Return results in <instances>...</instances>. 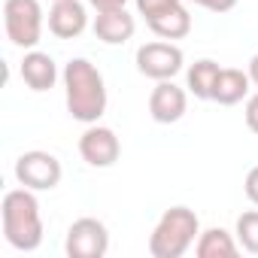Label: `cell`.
I'll list each match as a JSON object with an SVG mask.
<instances>
[{"label":"cell","mask_w":258,"mask_h":258,"mask_svg":"<svg viewBox=\"0 0 258 258\" xmlns=\"http://www.w3.org/2000/svg\"><path fill=\"white\" fill-rule=\"evenodd\" d=\"M64 97H67V112L82 121L94 124L106 112V82L100 70L88 58H70L64 64Z\"/></svg>","instance_id":"1"},{"label":"cell","mask_w":258,"mask_h":258,"mask_svg":"<svg viewBox=\"0 0 258 258\" xmlns=\"http://www.w3.org/2000/svg\"><path fill=\"white\" fill-rule=\"evenodd\" d=\"M0 219H4V237L19 252H34L43 243V213L40 201L31 188H13L4 195L0 204Z\"/></svg>","instance_id":"2"},{"label":"cell","mask_w":258,"mask_h":258,"mask_svg":"<svg viewBox=\"0 0 258 258\" xmlns=\"http://www.w3.org/2000/svg\"><path fill=\"white\" fill-rule=\"evenodd\" d=\"M201 237L198 213L188 207H170L158 219L149 234V255L152 258H182Z\"/></svg>","instance_id":"3"},{"label":"cell","mask_w":258,"mask_h":258,"mask_svg":"<svg viewBox=\"0 0 258 258\" xmlns=\"http://www.w3.org/2000/svg\"><path fill=\"white\" fill-rule=\"evenodd\" d=\"M4 28L13 46L37 49L43 40V7L40 0H4Z\"/></svg>","instance_id":"4"},{"label":"cell","mask_w":258,"mask_h":258,"mask_svg":"<svg viewBox=\"0 0 258 258\" xmlns=\"http://www.w3.org/2000/svg\"><path fill=\"white\" fill-rule=\"evenodd\" d=\"M61 176H64L61 161L52 152L31 149L16 158V179H19V185H25L31 191H52V188H58Z\"/></svg>","instance_id":"5"},{"label":"cell","mask_w":258,"mask_h":258,"mask_svg":"<svg viewBox=\"0 0 258 258\" xmlns=\"http://www.w3.org/2000/svg\"><path fill=\"white\" fill-rule=\"evenodd\" d=\"M137 70L146 76V79H155V82H164V79H173L182 64H185V55L179 46H173L170 40H155V43H143L137 49Z\"/></svg>","instance_id":"6"},{"label":"cell","mask_w":258,"mask_h":258,"mask_svg":"<svg viewBox=\"0 0 258 258\" xmlns=\"http://www.w3.org/2000/svg\"><path fill=\"white\" fill-rule=\"evenodd\" d=\"M106 249H109V231L100 219L82 216L67 228L64 252L70 258H103Z\"/></svg>","instance_id":"7"},{"label":"cell","mask_w":258,"mask_h":258,"mask_svg":"<svg viewBox=\"0 0 258 258\" xmlns=\"http://www.w3.org/2000/svg\"><path fill=\"white\" fill-rule=\"evenodd\" d=\"M79 155L88 167H112L121 155V143H118L112 127H103L94 121L79 137Z\"/></svg>","instance_id":"8"},{"label":"cell","mask_w":258,"mask_h":258,"mask_svg":"<svg viewBox=\"0 0 258 258\" xmlns=\"http://www.w3.org/2000/svg\"><path fill=\"white\" fill-rule=\"evenodd\" d=\"M188 109V94L185 88L173 85V79H164L152 88L149 94V115L158 121V124H173L185 115Z\"/></svg>","instance_id":"9"},{"label":"cell","mask_w":258,"mask_h":258,"mask_svg":"<svg viewBox=\"0 0 258 258\" xmlns=\"http://www.w3.org/2000/svg\"><path fill=\"white\" fill-rule=\"evenodd\" d=\"M88 28V13L82 0H55L49 10V31L58 40H76Z\"/></svg>","instance_id":"10"},{"label":"cell","mask_w":258,"mask_h":258,"mask_svg":"<svg viewBox=\"0 0 258 258\" xmlns=\"http://www.w3.org/2000/svg\"><path fill=\"white\" fill-rule=\"evenodd\" d=\"M91 28H94V37H97L100 43H106V46H124L127 40L134 37L137 22H134V16H131V13L121 7V10L97 13Z\"/></svg>","instance_id":"11"},{"label":"cell","mask_w":258,"mask_h":258,"mask_svg":"<svg viewBox=\"0 0 258 258\" xmlns=\"http://www.w3.org/2000/svg\"><path fill=\"white\" fill-rule=\"evenodd\" d=\"M25 85L31 91H49L55 82H58V64L49 52H40V49H28L25 58H22V67H19Z\"/></svg>","instance_id":"12"},{"label":"cell","mask_w":258,"mask_h":258,"mask_svg":"<svg viewBox=\"0 0 258 258\" xmlns=\"http://www.w3.org/2000/svg\"><path fill=\"white\" fill-rule=\"evenodd\" d=\"M249 73L246 70H237V67H222L219 79H216V88H213V100L219 106H234L240 103L243 97H249Z\"/></svg>","instance_id":"13"},{"label":"cell","mask_w":258,"mask_h":258,"mask_svg":"<svg viewBox=\"0 0 258 258\" xmlns=\"http://www.w3.org/2000/svg\"><path fill=\"white\" fill-rule=\"evenodd\" d=\"M237 252H240V243L225 228H207V231H201V237L195 243L198 258H237Z\"/></svg>","instance_id":"14"},{"label":"cell","mask_w":258,"mask_h":258,"mask_svg":"<svg viewBox=\"0 0 258 258\" xmlns=\"http://www.w3.org/2000/svg\"><path fill=\"white\" fill-rule=\"evenodd\" d=\"M146 25H149V31H152L155 37L173 43V40H182V37L191 34V13L179 4V7H173V10H167V13L155 16V19H149Z\"/></svg>","instance_id":"15"},{"label":"cell","mask_w":258,"mask_h":258,"mask_svg":"<svg viewBox=\"0 0 258 258\" xmlns=\"http://www.w3.org/2000/svg\"><path fill=\"white\" fill-rule=\"evenodd\" d=\"M222 67L213 61V58H201L188 67L185 73V88L198 97V100H213V88H216V79H219Z\"/></svg>","instance_id":"16"},{"label":"cell","mask_w":258,"mask_h":258,"mask_svg":"<svg viewBox=\"0 0 258 258\" xmlns=\"http://www.w3.org/2000/svg\"><path fill=\"white\" fill-rule=\"evenodd\" d=\"M237 243L246 249V252H252V255H258V210H246L240 219H237Z\"/></svg>","instance_id":"17"},{"label":"cell","mask_w":258,"mask_h":258,"mask_svg":"<svg viewBox=\"0 0 258 258\" xmlns=\"http://www.w3.org/2000/svg\"><path fill=\"white\" fill-rule=\"evenodd\" d=\"M137 4V13L149 22V19H155V16H161V13H167V10H173V7H179L182 0H134Z\"/></svg>","instance_id":"18"},{"label":"cell","mask_w":258,"mask_h":258,"mask_svg":"<svg viewBox=\"0 0 258 258\" xmlns=\"http://www.w3.org/2000/svg\"><path fill=\"white\" fill-rule=\"evenodd\" d=\"M243 115H246V127H249L252 134H258V91L246 97V109H243Z\"/></svg>","instance_id":"19"},{"label":"cell","mask_w":258,"mask_h":258,"mask_svg":"<svg viewBox=\"0 0 258 258\" xmlns=\"http://www.w3.org/2000/svg\"><path fill=\"white\" fill-rule=\"evenodd\" d=\"M195 7H201V10H210V13H231L234 7H237V0H191Z\"/></svg>","instance_id":"20"},{"label":"cell","mask_w":258,"mask_h":258,"mask_svg":"<svg viewBox=\"0 0 258 258\" xmlns=\"http://www.w3.org/2000/svg\"><path fill=\"white\" fill-rule=\"evenodd\" d=\"M243 191H246V198L258 207V164L246 173V179H243Z\"/></svg>","instance_id":"21"},{"label":"cell","mask_w":258,"mask_h":258,"mask_svg":"<svg viewBox=\"0 0 258 258\" xmlns=\"http://www.w3.org/2000/svg\"><path fill=\"white\" fill-rule=\"evenodd\" d=\"M88 4H91L97 13H106V10H121L127 0H88Z\"/></svg>","instance_id":"22"},{"label":"cell","mask_w":258,"mask_h":258,"mask_svg":"<svg viewBox=\"0 0 258 258\" xmlns=\"http://www.w3.org/2000/svg\"><path fill=\"white\" fill-rule=\"evenodd\" d=\"M246 73H249V79H252V85L258 88V55H252V61H249V70H246Z\"/></svg>","instance_id":"23"},{"label":"cell","mask_w":258,"mask_h":258,"mask_svg":"<svg viewBox=\"0 0 258 258\" xmlns=\"http://www.w3.org/2000/svg\"><path fill=\"white\" fill-rule=\"evenodd\" d=\"M52 4H55V0H52Z\"/></svg>","instance_id":"24"}]
</instances>
